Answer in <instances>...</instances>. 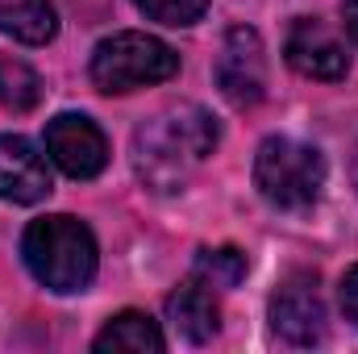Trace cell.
<instances>
[{
  "mask_svg": "<svg viewBox=\"0 0 358 354\" xmlns=\"http://www.w3.org/2000/svg\"><path fill=\"white\" fill-rule=\"evenodd\" d=\"M217 88L234 108H255L267 96V50L259 29L250 25H234L221 38V55H217Z\"/></svg>",
  "mask_w": 358,
  "mask_h": 354,
  "instance_id": "8992f818",
  "label": "cell"
},
{
  "mask_svg": "<svg viewBox=\"0 0 358 354\" xmlns=\"http://www.w3.org/2000/svg\"><path fill=\"white\" fill-rule=\"evenodd\" d=\"M0 34L25 46H46L59 34V17L50 0H0Z\"/></svg>",
  "mask_w": 358,
  "mask_h": 354,
  "instance_id": "7c38bea8",
  "label": "cell"
},
{
  "mask_svg": "<svg viewBox=\"0 0 358 354\" xmlns=\"http://www.w3.org/2000/svg\"><path fill=\"white\" fill-rule=\"evenodd\" d=\"M46 155L71 179H96L108 167V138L84 113H59L46 125Z\"/></svg>",
  "mask_w": 358,
  "mask_h": 354,
  "instance_id": "52a82bcc",
  "label": "cell"
},
{
  "mask_svg": "<svg viewBox=\"0 0 358 354\" xmlns=\"http://www.w3.org/2000/svg\"><path fill=\"white\" fill-rule=\"evenodd\" d=\"M283 59L296 76L304 80H346L350 71V55L342 46V38L321 21V17H296L292 29H287V42H283Z\"/></svg>",
  "mask_w": 358,
  "mask_h": 354,
  "instance_id": "ba28073f",
  "label": "cell"
},
{
  "mask_svg": "<svg viewBox=\"0 0 358 354\" xmlns=\"http://www.w3.org/2000/svg\"><path fill=\"white\" fill-rule=\"evenodd\" d=\"M342 25H346L350 42L358 46V0H342Z\"/></svg>",
  "mask_w": 358,
  "mask_h": 354,
  "instance_id": "e0dca14e",
  "label": "cell"
},
{
  "mask_svg": "<svg viewBox=\"0 0 358 354\" xmlns=\"http://www.w3.org/2000/svg\"><path fill=\"white\" fill-rule=\"evenodd\" d=\"M217 121L200 104H176L142 121L134 134V167L146 187L179 192L187 176L217 150Z\"/></svg>",
  "mask_w": 358,
  "mask_h": 354,
  "instance_id": "6da1fadb",
  "label": "cell"
},
{
  "mask_svg": "<svg viewBox=\"0 0 358 354\" xmlns=\"http://www.w3.org/2000/svg\"><path fill=\"white\" fill-rule=\"evenodd\" d=\"M179 71V55L155 34H138V29H121L113 38H104L92 50V84L108 96L121 92H138L150 84H167Z\"/></svg>",
  "mask_w": 358,
  "mask_h": 354,
  "instance_id": "3957f363",
  "label": "cell"
},
{
  "mask_svg": "<svg viewBox=\"0 0 358 354\" xmlns=\"http://www.w3.org/2000/svg\"><path fill=\"white\" fill-rule=\"evenodd\" d=\"M255 187L275 208H313L325 187V155L296 138H267L255 155Z\"/></svg>",
  "mask_w": 358,
  "mask_h": 354,
  "instance_id": "277c9868",
  "label": "cell"
},
{
  "mask_svg": "<svg viewBox=\"0 0 358 354\" xmlns=\"http://www.w3.org/2000/svg\"><path fill=\"white\" fill-rule=\"evenodd\" d=\"M192 275L204 279V283L217 288V292H229V288H238L242 275H246V255H242L238 246L200 250V255H196V267H192Z\"/></svg>",
  "mask_w": 358,
  "mask_h": 354,
  "instance_id": "5bb4252c",
  "label": "cell"
},
{
  "mask_svg": "<svg viewBox=\"0 0 358 354\" xmlns=\"http://www.w3.org/2000/svg\"><path fill=\"white\" fill-rule=\"evenodd\" d=\"M50 187L46 155L21 134H0V196L13 204H38L50 196Z\"/></svg>",
  "mask_w": 358,
  "mask_h": 354,
  "instance_id": "9c48e42d",
  "label": "cell"
},
{
  "mask_svg": "<svg viewBox=\"0 0 358 354\" xmlns=\"http://www.w3.org/2000/svg\"><path fill=\"white\" fill-rule=\"evenodd\" d=\"M167 321L176 325L179 338H187L192 346H204L217 338L221 330V304H217V288H208L204 279L187 275L176 292L167 296Z\"/></svg>",
  "mask_w": 358,
  "mask_h": 354,
  "instance_id": "30bf717a",
  "label": "cell"
},
{
  "mask_svg": "<svg viewBox=\"0 0 358 354\" xmlns=\"http://www.w3.org/2000/svg\"><path fill=\"white\" fill-rule=\"evenodd\" d=\"M42 100V76L21 59H0V104L8 113H29Z\"/></svg>",
  "mask_w": 358,
  "mask_h": 354,
  "instance_id": "4fadbf2b",
  "label": "cell"
},
{
  "mask_svg": "<svg viewBox=\"0 0 358 354\" xmlns=\"http://www.w3.org/2000/svg\"><path fill=\"white\" fill-rule=\"evenodd\" d=\"M271 330L287 346H317L329 330L321 279L313 271H292L271 292Z\"/></svg>",
  "mask_w": 358,
  "mask_h": 354,
  "instance_id": "5b68a950",
  "label": "cell"
},
{
  "mask_svg": "<svg viewBox=\"0 0 358 354\" xmlns=\"http://www.w3.org/2000/svg\"><path fill=\"white\" fill-rule=\"evenodd\" d=\"M342 313H346V321L358 325V267H350L342 279Z\"/></svg>",
  "mask_w": 358,
  "mask_h": 354,
  "instance_id": "2e32d148",
  "label": "cell"
},
{
  "mask_svg": "<svg viewBox=\"0 0 358 354\" xmlns=\"http://www.w3.org/2000/svg\"><path fill=\"white\" fill-rule=\"evenodd\" d=\"M21 259H25L29 275L42 288H50L59 296H71V292H84L96 279L100 250H96L92 229L80 217L50 213V217H38V221L25 225V234H21Z\"/></svg>",
  "mask_w": 358,
  "mask_h": 354,
  "instance_id": "7a4b0ae2",
  "label": "cell"
},
{
  "mask_svg": "<svg viewBox=\"0 0 358 354\" xmlns=\"http://www.w3.org/2000/svg\"><path fill=\"white\" fill-rule=\"evenodd\" d=\"M350 179H355V192H358V146H355V159H350Z\"/></svg>",
  "mask_w": 358,
  "mask_h": 354,
  "instance_id": "ac0fdd59",
  "label": "cell"
},
{
  "mask_svg": "<svg viewBox=\"0 0 358 354\" xmlns=\"http://www.w3.org/2000/svg\"><path fill=\"white\" fill-rule=\"evenodd\" d=\"M134 8L146 17V21H159V25H196L204 13H208V0H134Z\"/></svg>",
  "mask_w": 358,
  "mask_h": 354,
  "instance_id": "9a60e30c",
  "label": "cell"
},
{
  "mask_svg": "<svg viewBox=\"0 0 358 354\" xmlns=\"http://www.w3.org/2000/svg\"><path fill=\"white\" fill-rule=\"evenodd\" d=\"M92 351L108 354V351H125V354H163L167 351V338L159 330V321H150L146 313L138 309H125L117 317H108V325L96 334Z\"/></svg>",
  "mask_w": 358,
  "mask_h": 354,
  "instance_id": "8fae6325",
  "label": "cell"
}]
</instances>
